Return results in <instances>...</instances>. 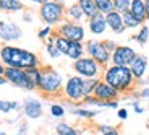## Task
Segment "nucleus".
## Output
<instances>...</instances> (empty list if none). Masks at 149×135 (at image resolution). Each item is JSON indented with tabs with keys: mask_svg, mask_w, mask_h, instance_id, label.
<instances>
[{
	"mask_svg": "<svg viewBox=\"0 0 149 135\" xmlns=\"http://www.w3.org/2000/svg\"><path fill=\"white\" fill-rule=\"evenodd\" d=\"M0 62L5 67L11 68H29L42 67L41 65V57L33 51H28L24 47H19L15 44H2L0 46Z\"/></svg>",
	"mask_w": 149,
	"mask_h": 135,
	"instance_id": "obj_1",
	"label": "nucleus"
},
{
	"mask_svg": "<svg viewBox=\"0 0 149 135\" xmlns=\"http://www.w3.org/2000/svg\"><path fill=\"white\" fill-rule=\"evenodd\" d=\"M102 80L109 83L112 88H115L117 91L122 94H127L134 91L136 88V80H134L133 73H131L130 67H123V65H107L102 72Z\"/></svg>",
	"mask_w": 149,
	"mask_h": 135,
	"instance_id": "obj_2",
	"label": "nucleus"
},
{
	"mask_svg": "<svg viewBox=\"0 0 149 135\" xmlns=\"http://www.w3.org/2000/svg\"><path fill=\"white\" fill-rule=\"evenodd\" d=\"M65 78L58 70H55L50 65L41 67V78L37 82V90L41 91L45 98L62 96Z\"/></svg>",
	"mask_w": 149,
	"mask_h": 135,
	"instance_id": "obj_3",
	"label": "nucleus"
},
{
	"mask_svg": "<svg viewBox=\"0 0 149 135\" xmlns=\"http://www.w3.org/2000/svg\"><path fill=\"white\" fill-rule=\"evenodd\" d=\"M65 10H67V5L54 2V0H47L45 4H42L39 7L37 15H39V18L44 25L55 28L65 20Z\"/></svg>",
	"mask_w": 149,
	"mask_h": 135,
	"instance_id": "obj_4",
	"label": "nucleus"
},
{
	"mask_svg": "<svg viewBox=\"0 0 149 135\" xmlns=\"http://www.w3.org/2000/svg\"><path fill=\"white\" fill-rule=\"evenodd\" d=\"M71 68L74 75H79L83 78H102V72H104V67H101L89 56H83L78 60H74Z\"/></svg>",
	"mask_w": 149,
	"mask_h": 135,
	"instance_id": "obj_5",
	"label": "nucleus"
},
{
	"mask_svg": "<svg viewBox=\"0 0 149 135\" xmlns=\"http://www.w3.org/2000/svg\"><path fill=\"white\" fill-rule=\"evenodd\" d=\"M83 82H84V78L79 75H74V73L65 80L63 90H62V96L65 98V101L71 103V104H79L84 99Z\"/></svg>",
	"mask_w": 149,
	"mask_h": 135,
	"instance_id": "obj_6",
	"label": "nucleus"
},
{
	"mask_svg": "<svg viewBox=\"0 0 149 135\" xmlns=\"http://www.w3.org/2000/svg\"><path fill=\"white\" fill-rule=\"evenodd\" d=\"M84 51H86V56H89L91 59H94L101 67L105 68L107 65H110L112 52L105 47L104 41H99V39H86Z\"/></svg>",
	"mask_w": 149,
	"mask_h": 135,
	"instance_id": "obj_7",
	"label": "nucleus"
},
{
	"mask_svg": "<svg viewBox=\"0 0 149 135\" xmlns=\"http://www.w3.org/2000/svg\"><path fill=\"white\" fill-rule=\"evenodd\" d=\"M57 34L63 36L68 41H76V42H84L86 41V28L83 23H74L70 20H63L57 26Z\"/></svg>",
	"mask_w": 149,
	"mask_h": 135,
	"instance_id": "obj_8",
	"label": "nucleus"
},
{
	"mask_svg": "<svg viewBox=\"0 0 149 135\" xmlns=\"http://www.w3.org/2000/svg\"><path fill=\"white\" fill-rule=\"evenodd\" d=\"M3 77L7 78L8 83H11V85L16 86V88H21V90H26V91H36V85H34V82L29 78L28 72L23 70V68L5 67Z\"/></svg>",
	"mask_w": 149,
	"mask_h": 135,
	"instance_id": "obj_9",
	"label": "nucleus"
},
{
	"mask_svg": "<svg viewBox=\"0 0 149 135\" xmlns=\"http://www.w3.org/2000/svg\"><path fill=\"white\" fill-rule=\"evenodd\" d=\"M23 39V30L16 21L0 20V41L3 44H13Z\"/></svg>",
	"mask_w": 149,
	"mask_h": 135,
	"instance_id": "obj_10",
	"label": "nucleus"
},
{
	"mask_svg": "<svg viewBox=\"0 0 149 135\" xmlns=\"http://www.w3.org/2000/svg\"><path fill=\"white\" fill-rule=\"evenodd\" d=\"M136 54H138V52H136L131 46L118 44L115 47V51L112 52L110 64L112 65H123V67H128V65L133 62V59L136 57Z\"/></svg>",
	"mask_w": 149,
	"mask_h": 135,
	"instance_id": "obj_11",
	"label": "nucleus"
},
{
	"mask_svg": "<svg viewBox=\"0 0 149 135\" xmlns=\"http://www.w3.org/2000/svg\"><path fill=\"white\" fill-rule=\"evenodd\" d=\"M21 109H23V114L26 116V119H31V120H36L39 117H42V112H44L42 101L39 98H34V96L26 98L21 104Z\"/></svg>",
	"mask_w": 149,
	"mask_h": 135,
	"instance_id": "obj_12",
	"label": "nucleus"
},
{
	"mask_svg": "<svg viewBox=\"0 0 149 135\" xmlns=\"http://www.w3.org/2000/svg\"><path fill=\"white\" fill-rule=\"evenodd\" d=\"M128 67H130L134 80H136L138 83L143 82V78L146 77V73H148V70H149V59H148V56L138 52L136 57L133 59V62H131Z\"/></svg>",
	"mask_w": 149,
	"mask_h": 135,
	"instance_id": "obj_13",
	"label": "nucleus"
},
{
	"mask_svg": "<svg viewBox=\"0 0 149 135\" xmlns=\"http://www.w3.org/2000/svg\"><path fill=\"white\" fill-rule=\"evenodd\" d=\"M93 96H96L99 101H113V99H120V93L112 88L109 83H105L104 80H99L93 91Z\"/></svg>",
	"mask_w": 149,
	"mask_h": 135,
	"instance_id": "obj_14",
	"label": "nucleus"
},
{
	"mask_svg": "<svg viewBox=\"0 0 149 135\" xmlns=\"http://www.w3.org/2000/svg\"><path fill=\"white\" fill-rule=\"evenodd\" d=\"M105 23H107V30H110L113 34H123L127 31L125 25H123V18H122V13L112 10L105 15Z\"/></svg>",
	"mask_w": 149,
	"mask_h": 135,
	"instance_id": "obj_15",
	"label": "nucleus"
},
{
	"mask_svg": "<svg viewBox=\"0 0 149 135\" xmlns=\"http://www.w3.org/2000/svg\"><path fill=\"white\" fill-rule=\"evenodd\" d=\"M88 21V31L94 36H102V34L107 31V23H105V15L102 13H97V15L91 16L89 20H86Z\"/></svg>",
	"mask_w": 149,
	"mask_h": 135,
	"instance_id": "obj_16",
	"label": "nucleus"
},
{
	"mask_svg": "<svg viewBox=\"0 0 149 135\" xmlns=\"http://www.w3.org/2000/svg\"><path fill=\"white\" fill-rule=\"evenodd\" d=\"M65 20H70V21H74V23H83L86 20L84 13H83L81 7H79L76 2L67 5V10H65Z\"/></svg>",
	"mask_w": 149,
	"mask_h": 135,
	"instance_id": "obj_17",
	"label": "nucleus"
},
{
	"mask_svg": "<svg viewBox=\"0 0 149 135\" xmlns=\"http://www.w3.org/2000/svg\"><path fill=\"white\" fill-rule=\"evenodd\" d=\"M70 112L73 114L74 117H78V119H86V120H89V119H94V117L99 114V111L97 109H91L88 108V106H74V108L70 109Z\"/></svg>",
	"mask_w": 149,
	"mask_h": 135,
	"instance_id": "obj_18",
	"label": "nucleus"
},
{
	"mask_svg": "<svg viewBox=\"0 0 149 135\" xmlns=\"http://www.w3.org/2000/svg\"><path fill=\"white\" fill-rule=\"evenodd\" d=\"M86 56V51H84V42H76V41H70V46H68V51L65 54L67 59H70L71 62L78 60L79 57Z\"/></svg>",
	"mask_w": 149,
	"mask_h": 135,
	"instance_id": "obj_19",
	"label": "nucleus"
},
{
	"mask_svg": "<svg viewBox=\"0 0 149 135\" xmlns=\"http://www.w3.org/2000/svg\"><path fill=\"white\" fill-rule=\"evenodd\" d=\"M130 11L134 18L141 21L144 25L148 21V16H146V7H144V0H131V5H130Z\"/></svg>",
	"mask_w": 149,
	"mask_h": 135,
	"instance_id": "obj_20",
	"label": "nucleus"
},
{
	"mask_svg": "<svg viewBox=\"0 0 149 135\" xmlns=\"http://www.w3.org/2000/svg\"><path fill=\"white\" fill-rule=\"evenodd\" d=\"M0 11H5V13L24 11V2L23 0H0Z\"/></svg>",
	"mask_w": 149,
	"mask_h": 135,
	"instance_id": "obj_21",
	"label": "nucleus"
},
{
	"mask_svg": "<svg viewBox=\"0 0 149 135\" xmlns=\"http://www.w3.org/2000/svg\"><path fill=\"white\" fill-rule=\"evenodd\" d=\"M55 134L57 135H81V130L68 122H57L55 124Z\"/></svg>",
	"mask_w": 149,
	"mask_h": 135,
	"instance_id": "obj_22",
	"label": "nucleus"
},
{
	"mask_svg": "<svg viewBox=\"0 0 149 135\" xmlns=\"http://www.w3.org/2000/svg\"><path fill=\"white\" fill-rule=\"evenodd\" d=\"M76 4L81 7V10H83V13H84L86 20H89L91 16H94V15H97V13H99V11H97V8H96L94 0H76Z\"/></svg>",
	"mask_w": 149,
	"mask_h": 135,
	"instance_id": "obj_23",
	"label": "nucleus"
},
{
	"mask_svg": "<svg viewBox=\"0 0 149 135\" xmlns=\"http://www.w3.org/2000/svg\"><path fill=\"white\" fill-rule=\"evenodd\" d=\"M131 39H133L136 44H139V46H146V44H148V41H149V26L141 25V26L138 28V33L134 34Z\"/></svg>",
	"mask_w": 149,
	"mask_h": 135,
	"instance_id": "obj_24",
	"label": "nucleus"
},
{
	"mask_svg": "<svg viewBox=\"0 0 149 135\" xmlns=\"http://www.w3.org/2000/svg\"><path fill=\"white\" fill-rule=\"evenodd\" d=\"M122 18H123V25H125V28H127V30H138V28L143 25L141 21H138V20L131 15L130 10L125 11V13H122Z\"/></svg>",
	"mask_w": 149,
	"mask_h": 135,
	"instance_id": "obj_25",
	"label": "nucleus"
},
{
	"mask_svg": "<svg viewBox=\"0 0 149 135\" xmlns=\"http://www.w3.org/2000/svg\"><path fill=\"white\" fill-rule=\"evenodd\" d=\"M21 104L18 101H7V99H0V112L2 114H8L11 111H19Z\"/></svg>",
	"mask_w": 149,
	"mask_h": 135,
	"instance_id": "obj_26",
	"label": "nucleus"
},
{
	"mask_svg": "<svg viewBox=\"0 0 149 135\" xmlns=\"http://www.w3.org/2000/svg\"><path fill=\"white\" fill-rule=\"evenodd\" d=\"M49 112H50V116L54 119H62L67 114V109L60 104V103H52V104L49 106Z\"/></svg>",
	"mask_w": 149,
	"mask_h": 135,
	"instance_id": "obj_27",
	"label": "nucleus"
},
{
	"mask_svg": "<svg viewBox=\"0 0 149 135\" xmlns=\"http://www.w3.org/2000/svg\"><path fill=\"white\" fill-rule=\"evenodd\" d=\"M94 4H96L97 11L102 13V15H107L109 11L113 10V2L112 0H94Z\"/></svg>",
	"mask_w": 149,
	"mask_h": 135,
	"instance_id": "obj_28",
	"label": "nucleus"
},
{
	"mask_svg": "<svg viewBox=\"0 0 149 135\" xmlns=\"http://www.w3.org/2000/svg\"><path fill=\"white\" fill-rule=\"evenodd\" d=\"M99 80L101 78H84V82H83V93H84V96H91L93 94Z\"/></svg>",
	"mask_w": 149,
	"mask_h": 135,
	"instance_id": "obj_29",
	"label": "nucleus"
},
{
	"mask_svg": "<svg viewBox=\"0 0 149 135\" xmlns=\"http://www.w3.org/2000/svg\"><path fill=\"white\" fill-rule=\"evenodd\" d=\"M97 132H99V135H120L118 129H117L115 125H110V124L97 125Z\"/></svg>",
	"mask_w": 149,
	"mask_h": 135,
	"instance_id": "obj_30",
	"label": "nucleus"
},
{
	"mask_svg": "<svg viewBox=\"0 0 149 135\" xmlns=\"http://www.w3.org/2000/svg\"><path fill=\"white\" fill-rule=\"evenodd\" d=\"M45 52H47V56L50 57L52 60L62 57V54H60V51L57 49V46L54 44V41H47V42H45Z\"/></svg>",
	"mask_w": 149,
	"mask_h": 135,
	"instance_id": "obj_31",
	"label": "nucleus"
},
{
	"mask_svg": "<svg viewBox=\"0 0 149 135\" xmlns=\"http://www.w3.org/2000/svg\"><path fill=\"white\" fill-rule=\"evenodd\" d=\"M112 2H113V10L118 13H125L130 10L131 0H112Z\"/></svg>",
	"mask_w": 149,
	"mask_h": 135,
	"instance_id": "obj_32",
	"label": "nucleus"
},
{
	"mask_svg": "<svg viewBox=\"0 0 149 135\" xmlns=\"http://www.w3.org/2000/svg\"><path fill=\"white\" fill-rule=\"evenodd\" d=\"M81 106H89V108H102V101H99L96 96H84V99H83L81 103H79Z\"/></svg>",
	"mask_w": 149,
	"mask_h": 135,
	"instance_id": "obj_33",
	"label": "nucleus"
},
{
	"mask_svg": "<svg viewBox=\"0 0 149 135\" xmlns=\"http://www.w3.org/2000/svg\"><path fill=\"white\" fill-rule=\"evenodd\" d=\"M54 31H55V28H54V26L45 25V26H42L41 30L37 31V38L41 39V41H45L47 38H50V36L54 34Z\"/></svg>",
	"mask_w": 149,
	"mask_h": 135,
	"instance_id": "obj_34",
	"label": "nucleus"
},
{
	"mask_svg": "<svg viewBox=\"0 0 149 135\" xmlns=\"http://www.w3.org/2000/svg\"><path fill=\"white\" fill-rule=\"evenodd\" d=\"M28 72V75H29V78L34 82V85H36V90H37V82H39V78H41V67H36V68H29Z\"/></svg>",
	"mask_w": 149,
	"mask_h": 135,
	"instance_id": "obj_35",
	"label": "nucleus"
},
{
	"mask_svg": "<svg viewBox=\"0 0 149 135\" xmlns=\"http://www.w3.org/2000/svg\"><path fill=\"white\" fill-rule=\"evenodd\" d=\"M117 116L120 120H127L128 119V109L127 108H118L117 109Z\"/></svg>",
	"mask_w": 149,
	"mask_h": 135,
	"instance_id": "obj_36",
	"label": "nucleus"
},
{
	"mask_svg": "<svg viewBox=\"0 0 149 135\" xmlns=\"http://www.w3.org/2000/svg\"><path fill=\"white\" fill-rule=\"evenodd\" d=\"M104 44H105V47H107L110 52H113V51H115V47L118 46L115 41H113V39H104Z\"/></svg>",
	"mask_w": 149,
	"mask_h": 135,
	"instance_id": "obj_37",
	"label": "nucleus"
},
{
	"mask_svg": "<svg viewBox=\"0 0 149 135\" xmlns=\"http://www.w3.org/2000/svg\"><path fill=\"white\" fill-rule=\"evenodd\" d=\"M138 96L141 98V99H148L149 101V86H144L143 90L138 91Z\"/></svg>",
	"mask_w": 149,
	"mask_h": 135,
	"instance_id": "obj_38",
	"label": "nucleus"
},
{
	"mask_svg": "<svg viewBox=\"0 0 149 135\" xmlns=\"http://www.w3.org/2000/svg\"><path fill=\"white\" fill-rule=\"evenodd\" d=\"M131 106H133V109H134V112H136V114H143V112H144V108L141 106V103H139V101H133V104H131Z\"/></svg>",
	"mask_w": 149,
	"mask_h": 135,
	"instance_id": "obj_39",
	"label": "nucleus"
},
{
	"mask_svg": "<svg viewBox=\"0 0 149 135\" xmlns=\"http://www.w3.org/2000/svg\"><path fill=\"white\" fill-rule=\"evenodd\" d=\"M26 134H28V124H26V122H23V124L19 125L18 135H26Z\"/></svg>",
	"mask_w": 149,
	"mask_h": 135,
	"instance_id": "obj_40",
	"label": "nucleus"
},
{
	"mask_svg": "<svg viewBox=\"0 0 149 135\" xmlns=\"http://www.w3.org/2000/svg\"><path fill=\"white\" fill-rule=\"evenodd\" d=\"M23 21H28V23L33 21V15H31V11H24V13H23Z\"/></svg>",
	"mask_w": 149,
	"mask_h": 135,
	"instance_id": "obj_41",
	"label": "nucleus"
},
{
	"mask_svg": "<svg viewBox=\"0 0 149 135\" xmlns=\"http://www.w3.org/2000/svg\"><path fill=\"white\" fill-rule=\"evenodd\" d=\"M28 4H31V5H37V7H41L42 4H45L47 0H26Z\"/></svg>",
	"mask_w": 149,
	"mask_h": 135,
	"instance_id": "obj_42",
	"label": "nucleus"
},
{
	"mask_svg": "<svg viewBox=\"0 0 149 135\" xmlns=\"http://www.w3.org/2000/svg\"><path fill=\"white\" fill-rule=\"evenodd\" d=\"M144 7H146V16H148V21H149V0H144Z\"/></svg>",
	"mask_w": 149,
	"mask_h": 135,
	"instance_id": "obj_43",
	"label": "nucleus"
},
{
	"mask_svg": "<svg viewBox=\"0 0 149 135\" xmlns=\"http://www.w3.org/2000/svg\"><path fill=\"white\" fill-rule=\"evenodd\" d=\"M7 78H5V77L3 75H0V86H2V85H7Z\"/></svg>",
	"mask_w": 149,
	"mask_h": 135,
	"instance_id": "obj_44",
	"label": "nucleus"
},
{
	"mask_svg": "<svg viewBox=\"0 0 149 135\" xmlns=\"http://www.w3.org/2000/svg\"><path fill=\"white\" fill-rule=\"evenodd\" d=\"M3 72H5V65L0 62V75H3Z\"/></svg>",
	"mask_w": 149,
	"mask_h": 135,
	"instance_id": "obj_45",
	"label": "nucleus"
},
{
	"mask_svg": "<svg viewBox=\"0 0 149 135\" xmlns=\"http://www.w3.org/2000/svg\"><path fill=\"white\" fill-rule=\"evenodd\" d=\"M54 2H58V4H63V5H67V2H68V0H54Z\"/></svg>",
	"mask_w": 149,
	"mask_h": 135,
	"instance_id": "obj_46",
	"label": "nucleus"
},
{
	"mask_svg": "<svg viewBox=\"0 0 149 135\" xmlns=\"http://www.w3.org/2000/svg\"><path fill=\"white\" fill-rule=\"evenodd\" d=\"M0 135H8L7 132H3V130H0Z\"/></svg>",
	"mask_w": 149,
	"mask_h": 135,
	"instance_id": "obj_47",
	"label": "nucleus"
},
{
	"mask_svg": "<svg viewBox=\"0 0 149 135\" xmlns=\"http://www.w3.org/2000/svg\"><path fill=\"white\" fill-rule=\"evenodd\" d=\"M96 135H99V134H96Z\"/></svg>",
	"mask_w": 149,
	"mask_h": 135,
	"instance_id": "obj_48",
	"label": "nucleus"
}]
</instances>
